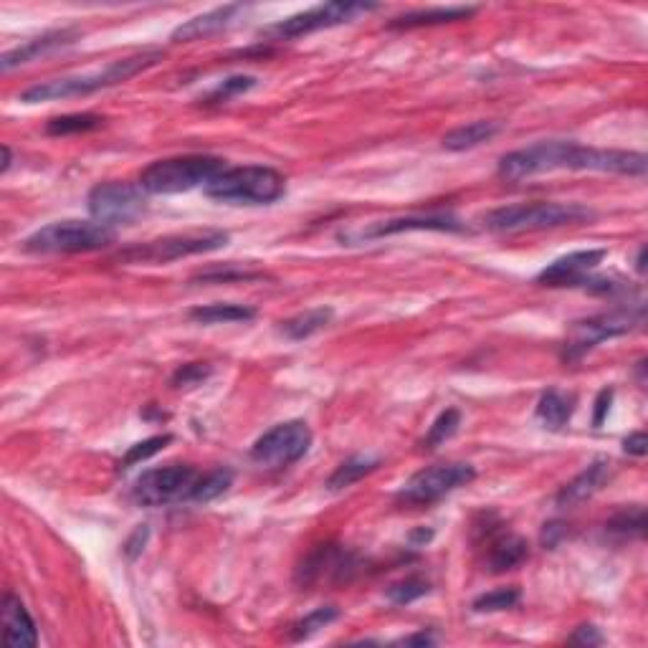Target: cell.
Here are the masks:
<instances>
[{
    "mask_svg": "<svg viewBox=\"0 0 648 648\" xmlns=\"http://www.w3.org/2000/svg\"><path fill=\"white\" fill-rule=\"evenodd\" d=\"M557 170H578V173H613L628 178H643L648 160L641 152L626 150H598L578 142H535L530 147L514 150L499 160V175L509 183H517L535 175L557 173Z\"/></svg>",
    "mask_w": 648,
    "mask_h": 648,
    "instance_id": "obj_1",
    "label": "cell"
},
{
    "mask_svg": "<svg viewBox=\"0 0 648 648\" xmlns=\"http://www.w3.org/2000/svg\"><path fill=\"white\" fill-rule=\"evenodd\" d=\"M162 51H142V54L127 56V59H117L112 64H107L104 69L92 71V74H79V76H64V79H51L33 84L26 92H21L23 104H38V102H59V99H76V97H89L97 94L102 89L117 87L125 81L135 79L142 71L152 69L162 61Z\"/></svg>",
    "mask_w": 648,
    "mask_h": 648,
    "instance_id": "obj_2",
    "label": "cell"
},
{
    "mask_svg": "<svg viewBox=\"0 0 648 648\" xmlns=\"http://www.w3.org/2000/svg\"><path fill=\"white\" fill-rule=\"evenodd\" d=\"M287 193V178L269 165L226 168L206 185L208 198L228 206H271Z\"/></svg>",
    "mask_w": 648,
    "mask_h": 648,
    "instance_id": "obj_3",
    "label": "cell"
},
{
    "mask_svg": "<svg viewBox=\"0 0 648 648\" xmlns=\"http://www.w3.org/2000/svg\"><path fill=\"white\" fill-rule=\"evenodd\" d=\"M226 170V160L213 155H178L155 160L140 173V188L147 195H178L206 188Z\"/></svg>",
    "mask_w": 648,
    "mask_h": 648,
    "instance_id": "obj_4",
    "label": "cell"
},
{
    "mask_svg": "<svg viewBox=\"0 0 648 648\" xmlns=\"http://www.w3.org/2000/svg\"><path fill=\"white\" fill-rule=\"evenodd\" d=\"M593 218L595 211L583 203H517V206H504L486 213L484 228L494 233L545 231V228L575 226Z\"/></svg>",
    "mask_w": 648,
    "mask_h": 648,
    "instance_id": "obj_5",
    "label": "cell"
},
{
    "mask_svg": "<svg viewBox=\"0 0 648 648\" xmlns=\"http://www.w3.org/2000/svg\"><path fill=\"white\" fill-rule=\"evenodd\" d=\"M114 243V231L97 221H56L23 241L28 254H92Z\"/></svg>",
    "mask_w": 648,
    "mask_h": 648,
    "instance_id": "obj_6",
    "label": "cell"
},
{
    "mask_svg": "<svg viewBox=\"0 0 648 648\" xmlns=\"http://www.w3.org/2000/svg\"><path fill=\"white\" fill-rule=\"evenodd\" d=\"M231 236L226 231H188L162 236L155 241L137 243L132 249L119 251L117 261L122 264H170V261L185 259V256L211 254V251L226 249Z\"/></svg>",
    "mask_w": 648,
    "mask_h": 648,
    "instance_id": "obj_7",
    "label": "cell"
},
{
    "mask_svg": "<svg viewBox=\"0 0 648 648\" xmlns=\"http://www.w3.org/2000/svg\"><path fill=\"white\" fill-rule=\"evenodd\" d=\"M378 11V3H362V0H332V3H319L302 13H294L289 18H281L274 26H266L261 36L269 41H292V38L309 36V33L335 28L342 23L355 21L357 16Z\"/></svg>",
    "mask_w": 648,
    "mask_h": 648,
    "instance_id": "obj_8",
    "label": "cell"
},
{
    "mask_svg": "<svg viewBox=\"0 0 648 648\" xmlns=\"http://www.w3.org/2000/svg\"><path fill=\"white\" fill-rule=\"evenodd\" d=\"M476 479V469L471 464H436L426 466V469L416 471L411 479L400 486L398 502L408 504V507H428V504L438 502L446 494L456 492L461 486L471 484Z\"/></svg>",
    "mask_w": 648,
    "mask_h": 648,
    "instance_id": "obj_9",
    "label": "cell"
},
{
    "mask_svg": "<svg viewBox=\"0 0 648 648\" xmlns=\"http://www.w3.org/2000/svg\"><path fill=\"white\" fill-rule=\"evenodd\" d=\"M200 471L188 464H168L145 471L132 486V497L142 507H168L190 502Z\"/></svg>",
    "mask_w": 648,
    "mask_h": 648,
    "instance_id": "obj_10",
    "label": "cell"
},
{
    "mask_svg": "<svg viewBox=\"0 0 648 648\" xmlns=\"http://www.w3.org/2000/svg\"><path fill=\"white\" fill-rule=\"evenodd\" d=\"M87 208L94 221L102 223V226H127V223H135L137 218L145 216L147 198L140 185L109 180V183H99L89 190Z\"/></svg>",
    "mask_w": 648,
    "mask_h": 648,
    "instance_id": "obj_11",
    "label": "cell"
},
{
    "mask_svg": "<svg viewBox=\"0 0 648 648\" xmlns=\"http://www.w3.org/2000/svg\"><path fill=\"white\" fill-rule=\"evenodd\" d=\"M641 322V309H638V312H633V309H616V312L598 314V317L575 322L573 327H570V335H567L565 345H562V360H580V357L588 355L593 347H598L600 342L628 335V332Z\"/></svg>",
    "mask_w": 648,
    "mask_h": 648,
    "instance_id": "obj_12",
    "label": "cell"
},
{
    "mask_svg": "<svg viewBox=\"0 0 648 648\" xmlns=\"http://www.w3.org/2000/svg\"><path fill=\"white\" fill-rule=\"evenodd\" d=\"M312 428L304 421H287L266 431L251 446V459L266 469H287L304 459L312 446Z\"/></svg>",
    "mask_w": 648,
    "mask_h": 648,
    "instance_id": "obj_13",
    "label": "cell"
},
{
    "mask_svg": "<svg viewBox=\"0 0 648 648\" xmlns=\"http://www.w3.org/2000/svg\"><path fill=\"white\" fill-rule=\"evenodd\" d=\"M411 231L464 233L466 223H461L459 218L451 216V213H428V216H400V218H388V221L368 223V226L357 228V231L340 233V241L345 243V246H355V243L380 241V238L398 236V233H411Z\"/></svg>",
    "mask_w": 648,
    "mask_h": 648,
    "instance_id": "obj_14",
    "label": "cell"
},
{
    "mask_svg": "<svg viewBox=\"0 0 648 648\" xmlns=\"http://www.w3.org/2000/svg\"><path fill=\"white\" fill-rule=\"evenodd\" d=\"M357 557L347 552L345 547L327 542V545H317L297 567L294 583L299 588H312V585L322 583V580H350L352 573H357Z\"/></svg>",
    "mask_w": 648,
    "mask_h": 648,
    "instance_id": "obj_15",
    "label": "cell"
},
{
    "mask_svg": "<svg viewBox=\"0 0 648 648\" xmlns=\"http://www.w3.org/2000/svg\"><path fill=\"white\" fill-rule=\"evenodd\" d=\"M605 249H588V251H575V254L560 256L557 261H552L550 266L537 274V284L542 287H583L588 276H593V271L603 264Z\"/></svg>",
    "mask_w": 648,
    "mask_h": 648,
    "instance_id": "obj_16",
    "label": "cell"
},
{
    "mask_svg": "<svg viewBox=\"0 0 648 648\" xmlns=\"http://www.w3.org/2000/svg\"><path fill=\"white\" fill-rule=\"evenodd\" d=\"M613 474V464L608 459H595L593 464L585 466L583 471H580L575 479L567 481L565 486H562L560 492H557L555 497V504L560 509H575L580 507V504H585L588 499H593L595 494L603 489L605 484H608V479H611Z\"/></svg>",
    "mask_w": 648,
    "mask_h": 648,
    "instance_id": "obj_17",
    "label": "cell"
},
{
    "mask_svg": "<svg viewBox=\"0 0 648 648\" xmlns=\"http://www.w3.org/2000/svg\"><path fill=\"white\" fill-rule=\"evenodd\" d=\"M79 38L81 33L76 31V28H61V31H49L44 33V36L31 38V41H26L23 46H16V49L6 51V54L0 56V69L8 74V71L18 69V66L28 64V61H36L38 56L54 54V51L76 44Z\"/></svg>",
    "mask_w": 648,
    "mask_h": 648,
    "instance_id": "obj_18",
    "label": "cell"
},
{
    "mask_svg": "<svg viewBox=\"0 0 648 648\" xmlns=\"http://www.w3.org/2000/svg\"><path fill=\"white\" fill-rule=\"evenodd\" d=\"M3 641L16 648H31L38 643L36 623H33L31 613L26 611V605L21 603V598H16L13 593H6V598H3Z\"/></svg>",
    "mask_w": 648,
    "mask_h": 648,
    "instance_id": "obj_19",
    "label": "cell"
},
{
    "mask_svg": "<svg viewBox=\"0 0 648 648\" xmlns=\"http://www.w3.org/2000/svg\"><path fill=\"white\" fill-rule=\"evenodd\" d=\"M241 8L243 6H238V3H228V6L213 8V11L203 13V16H195L190 18V21L180 23L170 38H173L175 44H183V41H198V38L213 36V33L223 31Z\"/></svg>",
    "mask_w": 648,
    "mask_h": 648,
    "instance_id": "obj_20",
    "label": "cell"
},
{
    "mask_svg": "<svg viewBox=\"0 0 648 648\" xmlns=\"http://www.w3.org/2000/svg\"><path fill=\"white\" fill-rule=\"evenodd\" d=\"M530 557V542L514 532H502L489 542V555H486V567L489 573H507L514 567L522 565Z\"/></svg>",
    "mask_w": 648,
    "mask_h": 648,
    "instance_id": "obj_21",
    "label": "cell"
},
{
    "mask_svg": "<svg viewBox=\"0 0 648 648\" xmlns=\"http://www.w3.org/2000/svg\"><path fill=\"white\" fill-rule=\"evenodd\" d=\"M476 13L474 6H438V8H423V11L403 13V16L393 18L388 28H398V31H413V28H428V26H443V23L466 21Z\"/></svg>",
    "mask_w": 648,
    "mask_h": 648,
    "instance_id": "obj_22",
    "label": "cell"
},
{
    "mask_svg": "<svg viewBox=\"0 0 648 648\" xmlns=\"http://www.w3.org/2000/svg\"><path fill=\"white\" fill-rule=\"evenodd\" d=\"M575 403H578V398L573 393L550 388L547 393H542L540 403H537V421L545 428H550V431H560L573 418Z\"/></svg>",
    "mask_w": 648,
    "mask_h": 648,
    "instance_id": "obj_23",
    "label": "cell"
},
{
    "mask_svg": "<svg viewBox=\"0 0 648 648\" xmlns=\"http://www.w3.org/2000/svg\"><path fill=\"white\" fill-rule=\"evenodd\" d=\"M499 130H502V125H499V122H492V119L469 122V125H461L456 127V130L446 132V135H443V147L451 152L474 150V147L494 140V137L499 135Z\"/></svg>",
    "mask_w": 648,
    "mask_h": 648,
    "instance_id": "obj_24",
    "label": "cell"
},
{
    "mask_svg": "<svg viewBox=\"0 0 648 648\" xmlns=\"http://www.w3.org/2000/svg\"><path fill=\"white\" fill-rule=\"evenodd\" d=\"M332 317H335V312H332L330 307H314L284 319V322L279 324V332L287 337V340L302 342L309 340L312 335H317V332H322L324 327L332 322Z\"/></svg>",
    "mask_w": 648,
    "mask_h": 648,
    "instance_id": "obj_25",
    "label": "cell"
},
{
    "mask_svg": "<svg viewBox=\"0 0 648 648\" xmlns=\"http://www.w3.org/2000/svg\"><path fill=\"white\" fill-rule=\"evenodd\" d=\"M380 464H383V461H380L378 456H368V454L350 456V459L342 461V464L335 469V474L327 479V489H330V492L350 489L352 484H357L360 479H365V476H370L373 471H378Z\"/></svg>",
    "mask_w": 648,
    "mask_h": 648,
    "instance_id": "obj_26",
    "label": "cell"
},
{
    "mask_svg": "<svg viewBox=\"0 0 648 648\" xmlns=\"http://www.w3.org/2000/svg\"><path fill=\"white\" fill-rule=\"evenodd\" d=\"M256 317L254 307L246 304H206V307L190 309V319L198 324H231V322H251Z\"/></svg>",
    "mask_w": 648,
    "mask_h": 648,
    "instance_id": "obj_27",
    "label": "cell"
},
{
    "mask_svg": "<svg viewBox=\"0 0 648 648\" xmlns=\"http://www.w3.org/2000/svg\"><path fill=\"white\" fill-rule=\"evenodd\" d=\"M231 484H233L231 469H223V466H218V469L206 471V474H200L198 481H195L193 494H190V502H195V504L216 502L218 497H223V494L231 489Z\"/></svg>",
    "mask_w": 648,
    "mask_h": 648,
    "instance_id": "obj_28",
    "label": "cell"
},
{
    "mask_svg": "<svg viewBox=\"0 0 648 648\" xmlns=\"http://www.w3.org/2000/svg\"><path fill=\"white\" fill-rule=\"evenodd\" d=\"M104 125V119L99 114L84 112V114H64V117H54L46 122V135L51 137H66V135H84V132L99 130Z\"/></svg>",
    "mask_w": 648,
    "mask_h": 648,
    "instance_id": "obj_29",
    "label": "cell"
},
{
    "mask_svg": "<svg viewBox=\"0 0 648 648\" xmlns=\"http://www.w3.org/2000/svg\"><path fill=\"white\" fill-rule=\"evenodd\" d=\"M605 530L618 537H643V532H646V509L638 507V504L621 509L605 522Z\"/></svg>",
    "mask_w": 648,
    "mask_h": 648,
    "instance_id": "obj_30",
    "label": "cell"
},
{
    "mask_svg": "<svg viewBox=\"0 0 648 648\" xmlns=\"http://www.w3.org/2000/svg\"><path fill=\"white\" fill-rule=\"evenodd\" d=\"M459 426H461L459 408H446V411L433 421V426L428 428L426 438H423V449H438L441 443H446L449 438L456 436Z\"/></svg>",
    "mask_w": 648,
    "mask_h": 648,
    "instance_id": "obj_31",
    "label": "cell"
},
{
    "mask_svg": "<svg viewBox=\"0 0 648 648\" xmlns=\"http://www.w3.org/2000/svg\"><path fill=\"white\" fill-rule=\"evenodd\" d=\"M340 618V611H337L335 605H322V608H314L312 613L297 621L292 626V641H304V638L314 636L317 631L327 628L330 623H335Z\"/></svg>",
    "mask_w": 648,
    "mask_h": 648,
    "instance_id": "obj_32",
    "label": "cell"
},
{
    "mask_svg": "<svg viewBox=\"0 0 648 648\" xmlns=\"http://www.w3.org/2000/svg\"><path fill=\"white\" fill-rule=\"evenodd\" d=\"M256 84H259V79H256V76H249V74L228 76V79H223L221 84H216V87L208 92L206 104H226V102H231L233 97H238V94L251 92Z\"/></svg>",
    "mask_w": 648,
    "mask_h": 648,
    "instance_id": "obj_33",
    "label": "cell"
},
{
    "mask_svg": "<svg viewBox=\"0 0 648 648\" xmlns=\"http://www.w3.org/2000/svg\"><path fill=\"white\" fill-rule=\"evenodd\" d=\"M428 593H431V583L418 578V575H411V578L398 580V583L390 585V588L385 590V598L393 605H411Z\"/></svg>",
    "mask_w": 648,
    "mask_h": 648,
    "instance_id": "obj_34",
    "label": "cell"
},
{
    "mask_svg": "<svg viewBox=\"0 0 648 648\" xmlns=\"http://www.w3.org/2000/svg\"><path fill=\"white\" fill-rule=\"evenodd\" d=\"M170 441H173V436H170V433H160V436H150V438H145V441L135 443V446H130V451L125 454V459L119 461V469L127 471V469H132V466L142 464V461L152 459V456L160 454V451L165 449Z\"/></svg>",
    "mask_w": 648,
    "mask_h": 648,
    "instance_id": "obj_35",
    "label": "cell"
},
{
    "mask_svg": "<svg viewBox=\"0 0 648 648\" xmlns=\"http://www.w3.org/2000/svg\"><path fill=\"white\" fill-rule=\"evenodd\" d=\"M522 593L517 588H497L489 590V593L479 595V598L471 603L474 613H499V611H509L514 605L519 603Z\"/></svg>",
    "mask_w": 648,
    "mask_h": 648,
    "instance_id": "obj_36",
    "label": "cell"
},
{
    "mask_svg": "<svg viewBox=\"0 0 648 648\" xmlns=\"http://www.w3.org/2000/svg\"><path fill=\"white\" fill-rule=\"evenodd\" d=\"M264 279L261 271H249V269H238L236 264H228L223 269H208L200 271L193 281H200V284H228V281H254Z\"/></svg>",
    "mask_w": 648,
    "mask_h": 648,
    "instance_id": "obj_37",
    "label": "cell"
},
{
    "mask_svg": "<svg viewBox=\"0 0 648 648\" xmlns=\"http://www.w3.org/2000/svg\"><path fill=\"white\" fill-rule=\"evenodd\" d=\"M211 373H213L211 365H206V362H188V365L175 370L173 388L178 390L198 388V385H203L208 378H211Z\"/></svg>",
    "mask_w": 648,
    "mask_h": 648,
    "instance_id": "obj_38",
    "label": "cell"
},
{
    "mask_svg": "<svg viewBox=\"0 0 648 648\" xmlns=\"http://www.w3.org/2000/svg\"><path fill=\"white\" fill-rule=\"evenodd\" d=\"M567 641L573 643V646H600V643L605 641L603 633H600V628L590 626V623H585V626L575 628V633Z\"/></svg>",
    "mask_w": 648,
    "mask_h": 648,
    "instance_id": "obj_39",
    "label": "cell"
},
{
    "mask_svg": "<svg viewBox=\"0 0 648 648\" xmlns=\"http://www.w3.org/2000/svg\"><path fill=\"white\" fill-rule=\"evenodd\" d=\"M147 537H150V530H147V524H140V527H137V530L132 532L130 537H127V542H125V545H122V552H125V555L130 557V560H135V557L140 555L142 550H145Z\"/></svg>",
    "mask_w": 648,
    "mask_h": 648,
    "instance_id": "obj_40",
    "label": "cell"
},
{
    "mask_svg": "<svg viewBox=\"0 0 648 648\" xmlns=\"http://www.w3.org/2000/svg\"><path fill=\"white\" fill-rule=\"evenodd\" d=\"M565 537H567V527L562 522H547L545 527H542V545H545L547 550H555Z\"/></svg>",
    "mask_w": 648,
    "mask_h": 648,
    "instance_id": "obj_41",
    "label": "cell"
},
{
    "mask_svg": "<svg viewBox=\"0 0 648 648\" xmlns=\"http://www.w3.org/2000/svg\"><path fill=\"white\" fill-rule=\"evenodd\" d=\"M611 403H613V388H605L600 390L598 398H595V416H593V426H603L605 416H608V411H611Z\"/></svg>",
    "mask_w": 648,
    "mask_h": 648,
    "instance_id": "obj_42",
    "label": "cell"
},
{
    "mask_svg": "<svg viewBox=\"0 0 648 648\" xmlns=\"http://www.w3.org/2000/svg\"><path fill=\"white\" fill-rule=\"evenodd\" d=\"M623 451H626V454H631V456H646V451H648L646 433H643V431L631 433V436H628L626 441H623Z\"/></svg>",
    "mask_w": 648,
    "mask_h": 648,
    "instance_id": "obj_43",
    "label": "cell"
},
{
    "mask_svg": "<svg viewBox=\"0 0 648 648\" xmlns=\"http://www.w3.org/2000/svg\"><path fill=\"white\" fill-rule=\"evenodd\" d=\"M438 638H436V633L433 631H418V633H413V636H405V638H400L398 641V646H433V643H436Z\"/></svg>",
    "mask_w": 648,
    "mask_h": 648,
    "instance_id": "obj_44",
    "label": "cell"
},
{
    "mask_svg": "<svg viewBox=\"0 0 648 648\" xmlns=\"http://www.w3.org/2000/svg\"><path fill=\"white\" fill-rule=\"evenodd\" d=\"M433 540V532L431 530H416L411 535V542H413V547H423V545H428V542Z\"/></svg>",
    "mask_w": 648,
    "mask_h": 648,
    "instance_id": "obj_45",
    "label": "cell"
},
{
    "mask_svg": "<svg viewBox=\"0 0 648 648\" xmlns=\"http://www.w3.org/2000/svg\"><path fill=\"white\" fill-rule=\"evenodd\" d=\"M11 165H13L11 147H8V145H3V165H0V173L6 175V173H8V170H11Z\"/></svg>",
    "mask_w": 648,
    "mask_h": 648,
    "instance_id": "obj_46",
    "label": "cell"
},
{
    "mask_svg": "<svg viewBox=\"0 0 648 648\" xmlns=\"http://www.w3.org/2000/svg\"><path fill=\"white\" fill-rule=\"evenodd\" d=\"M636 271H638V274H643V271H646V246H641V249H638Z\"/></svg>",
    "mask_w": 648,
    "mask_h": 648,
    "instance_id": "obj_47",
    "label": "cell"
}]
</instances>
